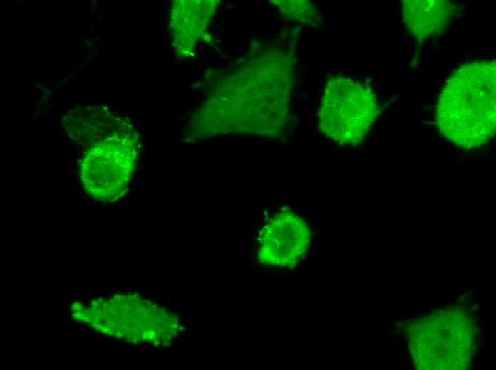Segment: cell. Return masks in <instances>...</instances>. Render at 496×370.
Wrapping results in <instances>:
<instances>
[{
	"mask_svg": "<svg viewBox=\"0 0 496 370\" xmlns=\"http://www.w3.org/2000/svg\"><path fill=\"white\" fill-rule=\"evenodd\" d=\"M440 133L462 149L486 144L496 129V64L468 62L455 68L445 81L435 105Z\"/></svg>",
	"mask_w": 496,
	"mask_h": 370,
	"instance_id": "obj_1",
	"label": "cell"
},
{
	"mask_svg": "<svg viewBox=\"0 0 496 370\" xmlns=\"http://www.w3.org/2000/svg\"><path fill=\"white\" fill-rule=\"evenodd\" d=\"M83 124L82 134L84 149L81 164V181L86 191L96 199L115 197L128 179L135 157V142L125 130L110 128V124Z\"/></svg>",
	"mask_w": 496,
	"mask_h": 370,
	"instance_id": "obj_2",
	"label": "cell"
},
{
	"mask_svg": "<svg viewBox=\"0 0 496 370\" xmlns=\"http://www.w3.org/2000/svg\"><path fill=\"white\" fill-rule=\"evenodd\" d=\"M378 113L376 96L368 84L336 76L324 89L319 129L339 144L356 146L365 140Z\"/></svg>",
	"mask_w": 496,
	"mask_h": 370,
	"instance_id": "obj_3",
	"label": "cell"
},
{
	"mask_svg": "<svg viewBox=\"0 0 496 370\" xmlns=\"http://www.w3.org/2000/svg\"><path fill=\"white\" fill-rule=\"evenodd\" d=\"M311 241L312 232L308 223L291 209L283 208L262 228L257 258L269 268L291 269L306 257Z\"/></svg>",
	"mask_w": 496,
	"mask_h": 370,
	"instance_id": "obj_4",
	"label": "cell"
},
{
	"mask_svg": "<svg viewBox=\"0 0 496 370\" xmlns=\"http://www.w3.org/2000/svg\"><path fill=\"white\" fill-rule=\"evenodd\" d=\"M403 21L418 41L440 35L450 24L453 4L445 0H405L402 1Z\"/></svg>",
	"mask_w": 496,
	"mask_h": 370,
	"instance_id": "obj_5",
	"label": "cell"
},
{
	"mask_svg": "<svg viewBox=\"0 0 496 370\" xmlns=\"http://www.w3.org/2000/svg\"><path fill=\"white\" fill-rule=\"evenodd\" d=\"M472 308H473L474 310H476L477 309V305H475L474 306H472Z\"/></svg>",
	"mask_w": 496,
	"mask_h": 370,
	"instance_id": "obj_6",
	"label": "cell"
},
{
	"mask_svg": "<svg viewBox=\"0 0 496 370\" xmlns=\"http://www.w3.org/2000/svg\"><path fill=\"white\" fill-rule=\"evenodd\" d=\"M401 342L399 343V350H401Z\"/></svg>",
	"mask_w": 496,
	"mask_h": 370,
	"instance_id": "obj_7",
	"label": "cell"
}]
</instances>
